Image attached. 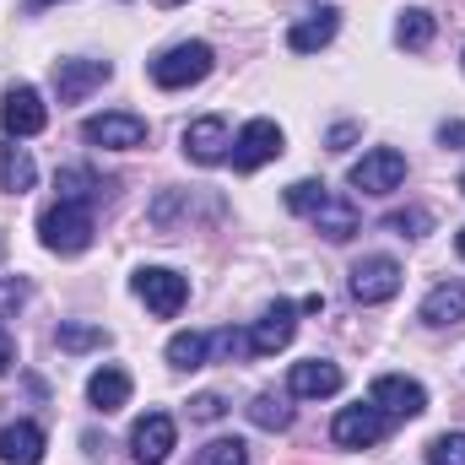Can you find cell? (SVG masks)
Instances as JSON below:
<instances>
[{
  "mask_svg": "<svg viewBox=\"0 0 465 465\" xmlns=\"http://www.w3.org/2000/svg\"><path fill=\"white\" fill-rule=\"evenodd\" d=\"M54 190H60V201H87V206L104 195V184H98L93 168H60L54 173Z\"/></svg>",
  "mask_w": 465,
  "mask_h": 465,
  "instance_id": "24",
  "label": "cell"
},
{
  "mask_svg": "<svg viewBox=\"0 0 465 465\" xmlns=\"http://www.w3.org/2000/svg\"><path fill=\"white\" fill-rule=\"evenodd\" d=\"M0 254H5V243H0Z\"/></svg>",
  "mask_w": 465,
  "mask_h": 465,
  "instance_id": "41",
  "label": "cell"
},
{
  "mask_svg": "<svg viewBox=\"0 0 465 465\" xmlns=\"http://www.w3.org/2000/svg\"><path fill=\"white\" fill-rule=\"evenodd\" d=\"M439 141H444V146H450V141H465V124H444V130H439Z\"/></svg>",
  "mask_w": 465,
  "mask_h": 465,
  "instance_id": "36",
  "label": "cell"
},
{
  "mask_svg": "<svg viewBox=\"0 0 465 465\" xmlns=\"http://www.w3.org/2000/svg\"><path fill=\"white\" fill-rule=\"evenodd\" d=\"M173 444H179V428H173L168 411H146V417L130 428V455L141 465H163L173 455Z\"/></svg>",
  "mask_w": 465,
  "mask_h": 465,
  "instance_id": "11",
  "label": "cell"
},
{
  "mask_svg": "<svg viewBox=\"0 0 465 465\" xmlns=\"http://www.w3.org/2000/svg\"><path fill=\"white\" fill-rule=\"evenodd\" d=\"M190 465H249V444L243 439H212Z\"/></svg>",
  "mask_w": 465,
  "mask_h": 465,
  "instance_id": "27",
  "label": "cell"
},
{
  "mask_svg": "<svg viewBox=\"0 0 465 465\" xmlns=\"http://www.w3.org/2000/svg\"><path fill=\"white\" fill-rule=\"evenodd\" d=\"M428 465H465V433H439L428 444Z\"/></svg>",
  "mask_w": 465,
  "mask_h": 465,
  "instance_id": "29",
  "label": "cell"
},
{
  "mask_svg": "<svg viewBox=\"0 0 465 465\" xmlns=\"http://www.w3.org/2000/svg\"><path fill=\"white\" fill-rule=\"evenodd\" d=\"M223 411H228L223 395H195V401H190V417H195V422H217Z\"/></svg>",
  "mask_w": 465,
  "mask_h": 465,
  "instance_id": "33",
  "label": "cell"
},
{
  "mask_svg": "<svg viewBox=\"0 0 465 465\" xmlns=\"http://www.w3.org/2000/svg\"><path fill=\"white\" fill-rule=\"evenodd\" d=\"M184 157H190V163H201V168H217V163H228V157H232V130H228V119L206 114V119H195V124H184Z\"/></svg>",
  "mask_w": 465,
  "mask_h": 465,
  "instance_id": "10",
  "label": "cell"
},
{
  "mask_svg": "<svg viewBox=\"0 0 465 465\" xmlns=\"http://www.w3.org/2000/svg\"><path fill=\"white\" fill-rule=\"evenodd\" d=\"M87 401L109 417V411H119V406H130V373L124 368H98L93 379H87Z\"/></svg>",
  "mask_w": 465,
  "mask_h": 465,
  "instance_id": "19",
  "label": "cell"
},
{
  "mask_svg": "<svg viewBox=\"0 0 465 465\" xmlns=\"http://www.w3.org/2000/svg\"><path fill=\"white\" fill-rule=\"evenodd\" d=\"M11 362H16V347H11V336H5V331H0V373H5V368H11Z\"/></svg>",
  "mask_w": 465,
  "mask_h": 465,
  "instance_id": "34",
  "label": "cell"
},
{
  "mask_svg": "<svg viewBox=\"0 0 465 465\" xmlns=\"http://www.w3.org/2000/svg\"><path fill=\"white\" fill-rule=\"evenodd\" d=\"M249 422L265 428V433H287V428H292V406L276 401V395H254V401H249Z\"/></svg>",
  "mask_w": 465,
  "mask_h": 465,
  "instance_id": "25",
  "label": "cell"
},
{
  "mask_svg": "<svg viewBox=\"0 0 465 465\" xmlns=\"http://www.w3.org/2000/svg\"><path fill=\"white\" fill-rule=\"evenodd\" d=\"M271 157H282V124H276V119H249V124L232 135V168H238V173H254V168H265Z\"/></svg>",
  "mask_w": 465,
  "mask_h": 465,
  "instance_id": "6",
  "label": "cell"
},
{
  "mask_svg": "<svg viewBox=\"0 0 465 465\" xmlns=\"http://www.w3.org/2000/svg\"><path fill=\"white\" fill-rule=\"evenodd\" d=\"M314 228L325 232L331 243H347L351 232H357V206H351V201H336V195H331V201H325V206L314 212Z\"/></svg>",
  "mask_w": 465,
  "mask_h": 465,
  "instance_id": "21",
  "label": "cell"
},
{
  "mask_svg": "<svg viewBox=\"0 0 465 465\" xmlns=\"http://www.w3.org/2000/svg\"><path fill=\"white\" fill-rule=\"evenodd\" d=\"M351 298L357 303H390L395 292H401V265L390 260V254H368V260H357L351 265Z\"/></svg>",
  "mask_w": 465,
  "mask_h": 465,
  "instance_id": "8",
  "label": "cell"
},
{
  "mask_svg": "<svg viewBox=\"0 0 465 465\" xmlns=\"http://www.w3.org/2000/svg\"><path fill=\"white\" fill-rule=\"evenodd\" d=\"M168 362H173V368H201V362H212V336H201V331L168 336Z\"/></svg>",
  "mask_w": 465,
  "mask_h": 465,
  "instance_id": "23",
  "label": "cell"
},
{
  "mask_svg": "<svg viewBox=\"0 0 465 465\" xmlns=\"http://www.w3.org/2000/svg\"><path fill=\"white\" fill-rule=\"evenodd\" d=\"M0 124H5V135L11 141H27V135H38L44 124H49V109H44V93L38 87H11L5 98H0Z\"/></svg>",
  "mask_w": 465,
  "mask_h": 465,
  "instance_id": "9",
  "label": "cell"
},
{
  "mask_svg": "<svg viewBox=\"0 0 465 465\" xmlns=\"http://www.w3.org/2000/svg\"><path fill=\"white\" fill-rule=\"evenodd\" d=\"M109 347L104 325H60V351H98Z\"/></svg>",
  "mask_w": 465,
  "mask_h": 465,
  "instance_id": "28",
  "label": "cell"
},
{
  "mask_svg": "<svg viewBox=\"0 0 465 465\" xmlns=\"http://www.w3.org/2000/svg\"><path fill=\"white\" fill-rule=\"evenodd\" d=\"M82 141L109 146V152H135V146H146V119L141 114H98L82 124Z\"/></svg>",
  "mask_w": 465,
  "mask_h": 465,
  "instance_id": "13",
  "label": "cell"
},
{
  "mask_svg": "<svg viewBox=\"0 0 465 465\" xmlns=\"http://www.w3.org/2000/svg\"><path fill=\"white\" fill-rule=\"evenodd\" d=\"M93 232H98V223H93L87 201H54L38 217V238L49 254H82V249H93Z\"/></svg>",
  "mask_w": 465,
  "mask_h": 465,
  "instance_id": "1",
  "label": "cell"
},
{
  "mask_svg": "<svg viewBox=\"0 0 465 465\" xmlns=\"http://www.w3.org/2000/svg\"><path fill=\"white\" fill-rule=\"evenodd\" d=\"M44 428L38 422H11V428H0V460L5 465H38L44 460Z\"/></svg>",
  "mask_w": 465,
  "mask_h": 465,
  "instance_id": "17",
  "label": "cell"
},
{
  "mask_svg": "<svg viewBox=\"0 0 465 465\" xmlns=\"http://www.w3.org/2000/svg\"><path fill=\"white\" fill-rule=\"evenodd\" d=\"M368 401H373L390 422H411V417L428 411V390H422L417 379H406V373H379L373 390H368Z\"/></svg>",
  "mask_w": 465,
  "mask_h": 465,
  "instance_id": "5",
  "label": "cell"
},
{
  "mask_svg": "<svg viewBox=\"0 0 465 465\" xmlns=\"http://www.w3.org/2000/svg\"><path fill=\"white\" fill-rule=\"evenodd\" d=\"M455 249H460V260H465V228H460V232H455Z\"/></svg>",
  "mask_w": 465,
  "mask_h": 465,
  "instance_id": "37",
  "label": "cell"
},
{
  "mask_svg": "<svg viewBox=\"0 0 465 465\" xmlns=\"http://www.w3.org/2000/svg\"><path fill=\"white\" fill-rule=\"evenodd\" d=\"M384 228L401 232V238H422V232L433 228V217H428L422 206H411V212H390V217H384Z\"/></svg>",
  "mask_w": 465,
  "mask_h": 465,
  "instance_id": "30",
  "label": "cell"
},
{
  "mask_svg": "<svg viewBox=\"0 0 465 465\" xmlns=\"http://www.w3.org/2000/svg\"><path fill=\"white\" fill-rule=\"evenodd\" d=\"M433 33H439V22H433V11H422V5L401 11V22H395V44H401V49H428Z\"/></svg>",
  "mask_w": 465,
  "mask_h": 465,
  "instance_id": "22",
  "label": "cell"
},
{
  "mask_svg": "<svg viewBox=\"0 0 465 465\" xmlns=\"http://www.w3.org/2000/svg\"><path fill=\"white\" fill-rule=\"evenodd\" d=\"M130 287H135V298H141L157 320H173V314L190 303V282H184L179 271H168V265H141Z\"/></svg>",
  "mask_w": 465,
  "mask_h": 465,
  "instance_id": "3",
  "label": "cell"
},
{
  "mask_svg": "<svg viewBox=\"0 0 465 465\" xmlns=\"http://www.w3.org/2000/svg\"><path fill=\"white\" fill-rule=\"evenodd\" d=\"M336 390H341V368L325 362V357L292 362V373H287V395H292V401H325V395H336Z\"/></svg>",
  "mask_w": 465,
  "mask_h": 465,
  "instance_id": "15",
  "label": "cell"
},
{
  "mask_svg": "<svg viewBox=\"0 0 465 465\" xmlns=\"http://www.w3.org/2000/svg\"><path fill=\"white\" fill-rule=\"evenodd\" d=\"M460 320H465V282H439L422 298V325L444 331V325H460Z\"/></svg>",
  "mask_w": 465,
  "mask_h": 465,
  "instance_id": "18",
  "label": "cell"
},
{
  "mask_svg": "<svg viewBox=\"0 0 465 465\" xmlns=\"http://www.w3.org/2000/svg\"><path fill=\"white\" fill-rule=\"evenodd\" d=\"M460 190H465V173H460Z\"/></svg>",
  "mask_w": 465,
  "mask_h": 465,
  "instance_id": "40",
  "label": "cell"
},
{
  "mask_svg": "<svg viewBox=\"0 0 465 465\" xmlns=\"http://www.w3.org/2000/svg\"><path fill=\"white\" fill-rule=\"evenodd\" d=\"M401 184H406V157L395 146H373L351 163V190L362 195H395Z\"/></svg>",
  "mask_w": 465,
  "mask_h": 465,
  "instance_id": "4",
  "label": "cell"
},
{
  "mask_svg": "<svg viewBox=\"0 0 465 465\" xmlns=\"http://www.w3.org/2000/svg\"><path fill=\"white\" fill-rule=\"evenodd\" d=\"M212 351H217V357H249V336H243V331H217V336H212Z\"/></svg>",
  "mask_w": 465,
  "mask_h": 465,
  "instance_id": "32",
  "label": "cell"
},
{
  "mask_svg": "<svg viewBox=\"0 0 465 465\" xmlns=\"http://www.w3.org/2000/svg\"><path fill=\"white\" fill-rule=\"evenodd\" d=\"M460 60H465V54H460Z\"/></svg>",
  "mask_w": 465,
  "mask_h": 465,
  "instance_id": "42",
  "label": "cell"
},
{
  "mask_svg": "<svg viewBox=\"0 0 465 465\" xmlns=\"http://www.w3.org/2000/svg\"><path fill=\"white\" fill-rule=\"evenodd\" d=\"M38 184V163L22 146H0V190L5 195H27Z\"/></svg>",
  "mask_w": 465,
  "mask_h": 465,
  "instance_id": "20",
  "label": "cell"
},
{
  "mask_svg": "<svg viewBox=\"0 0 465 465\" xmlns=\"http://www.w3.org/2000/svg\"><path fill=\"white\" fill-rule=\"evenodd\" d=\"M292 336H298V309H292V303H271V309L254 320V331H249V351H254V357H271V351L292 347Z\"/></svg>",
  "mask_w": 465,
  "mask_h": 465,
  "instance_id": "14",
  "label": "cell"
},
{
  "mask_svg": "<svg viewBox=\"0 0 465 465\" xmlns=\"http://www.w3.org/2000/svg\"><path fill=\"white\" fill-rule=\"evenodd\" d=\"M109 76H114L109 60H60V65H54V98H60V104H82V98L98 93Z\"/></svg>",
  "mask_w": 465,
  "mask_h": 465,
  "instance_id": "12",
  "label": "cell"
},
{
  "mask_svg": "<svg viewBox=\"0 0 465 465\" xmlns=\"http://www.w3.org/2000/svg\"><path fill=\"white\" fill-rule=\"evenodd\" d=\"M384 433H390V417H384L373 401H368V406H341L336 422H331V439H336L341 450H373Z\"/></svg>",
  "mask_w": 465,
  "mask_h": 465,
  "instance_id": "7",
  "label": "cell"
},
{
  "mask_svg": "<svg viewBox=\"0 0 465 465\" xmlns=\"http://www.w3.org/2000/svg\"><path fill=\"white\" fill-rule=\"evenodd\" d=\"M27 298H33V287H27L22 276H0V320H11Z\"/></svg>",
  "mask_w": 465,
  "mask_h": 465,
  "instance_id": "31",
  "label": "cell"
},
{
  "mask_svg": "<svg viewBox=\"0 0 465 465\" xmlns=\"http://www.w3.org/2000/svg\"><path fill=\"white\" fill-rule=\"evenodd\" d=\"M336 27H341V11H336V5H320V11H309L303 22H292L287 49H292V54H314V49H325V44L336 38Z\"/></svg>",
  "mask_w": 465,
  "mask_h": 465,
  "instance_id": "16",
  "label": "cell"
},
{
  "mask_svg": "<svg viewBox=\"0 0 465 465\" xmlns=\"http://www.w3.org/2000/svg\"><path fill=\"white\" fill-rule=\"evenodd\" d=\"M212 65H217L212 44L190 38V44H173V49H163V54L152 60V82H157L163 93H179V87H195V82H206V76H212Z\"/></svg>",
  "mask_w": 465,
  "mask_h": 465,
  "instance_id": "2",
  "label": "cell"
},
{
  "mask_svg": "<svg viewBox=\"0 0 465 465\" xmlns=\"http://www.w3.org/2000/svg\"><path fill=\"white\" fill-rule=\"evenodd\" d=\"M168 5H184V0H168Z\"/></svg>",
  "mask_w": 465,
  "mask_h": 465,
  "instance_id": "39",
  "label": "cell"
},
{
  "mask_svg": "<svg viewBox=\"0 0 465 465\" xmlns=\"http://www.w3.org/2000/svg\"><path fill=\"white\" fill-rule=\"evenodd\" d=\"M325 201H331V190H325L320 179H298V184H287V212H298V217H314Z\"/></svg>",
  "mask_w": 465,
  "mask_h": 465,
  "instance_id": "26",
  "label": "cell"
},
{
  "mask_svg": "<svg viewBox=\"0 0 465 465\" xmlns=\"http://www.w3.org/2000/svg\"><path fill=\"white\" fill-rule=\"evenodd\" d=\"M351 135H357V130H351V124H336V130H331V146H336V152H341V146H347Z\"/></svg>",
  "mask_w": 465,
  "mask_h": 465,
  "instance_id": "35",
  "label": "cell"
},
{
  "mask_svg": "<svg viewBox=\"0 0 465 465\" xmlns=\"http://www.w3.org/2000/svg\"><path fill=\"white\" fill-rule=\"evenodd\" d=\"M38 5H49V0H27V11H38Z\"/></svg>",
  "mask_w": 465,
  "mask_h": 465,
  "instance_id": "38",
  "label": "cell"
}]
</instances>
